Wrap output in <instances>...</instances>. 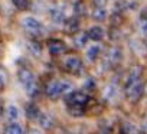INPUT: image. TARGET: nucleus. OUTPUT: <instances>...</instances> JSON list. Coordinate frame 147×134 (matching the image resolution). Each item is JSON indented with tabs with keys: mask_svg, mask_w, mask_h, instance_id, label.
<instances>
[{
	"mask_svg": "<svg viewBox=\"0 0 147 134\" xmlns=\"http://www.w3.org/2000/svg\"><path fill=\"white\" fill-rule=\"evenodd\" d=\"M113 95H114V88H113V87H108V88L105 90V92H104V97L108 100V98H111Z\"/></svg>",
	"mask_w": 147,
	"mask_h": 134,
	"instance_id": "5701e85b",
	"label": "nucleus"
},
{
	"mask_svg": "<svg viewBox=\"0 0 147 134\" xmlns=\"http://www.w3.org/2000/svg\"><path fill=\"white\" fill-rule=\"evenodd\" d=\"M18 117H19L18 108H16L15 105H10V107L7 108V118H9V120H16Z\"/></svg>",
	"mask_w": 147,
	"mask_h": 134,
	"instance_id": "f3484780",
	"label": "nucleus"
},
{
	"mask_svg": "<svg viewBox=\"0 0 147 134\" xmlns=\"http://www.w3.org/2000/svg\"><path fill=\"white\" fill-rule=\"evenodd\" d=\"M3 87H5V77L0 74V90H3Z\"/></svg>",
	"mask_w": 147,
	"mask_h": 134,
	"instance_id": "393cba45",
	"label": "nucleus"
},
{
	"mask_svg": "<svg viewBox=\"0 0 147 134\" xmlns=\"http://www.w3.org/2000/svg\"><path fill=\"white\" fill-rule=\"evenodd\" d=\"M40 124H42V127L43 128H49V127H52V118L48 115V114H45V115H40Z\"/></svg>",
	"mask_w": 147,
	"mask_h": 134,
	"instance_id": "a211bd4d",
	"label": "nucleus"
},
{
	"mask_svg": "<svg viewBox=\"0 0 147 134\" xmlns=\"http://www.w3.org/2000/svg\"><path fill=\"white\" fill-rule=\"evenodd\" d=\"M19 81H20V84L23 85L25 91L29 95H35L36 94L38 85H36V81H35V75L29 69H20L19 71Z\"/></svg>",
	"mask_w": 147,
	"mask_h": 134,
	"instance_id": "f257e3e1",
	"label": "nucleus"
},
{
	"mask_svg": "<svg viewBox=\"0 0 147 134\" xmlns=\"http://www.w3.org/2000/svg\"><path fill=\"white\" fill-rule=\"evenodd\" d=\"M107 2H108V0H95V3L98 5V7H102Z\"/></svg>",
	"mask_w": 147,
	"mask_h": 134,
	"instance_id": "b1692460",
	"label": "nucleus"
},
{
	"mask_svg": "<svg viewBox=\"0 0 147 134\" xmlns=\"http://www.w3.org/2000/svg\"><path fill=\"white\" fill-rule=\"evenodd\" d=\"M65 68H66L69 72H72V74H77V72H80L81 68H82V62H81V59L77 58V56H69V58L65 61Z\"/></svg>",
	"mask_w": 147,
	"mask_h": 134,
	"instance_id": "423d86ee",
	"label": "nucleus"
},
{
	"mask_svg": "<svg viewBox=\"0 0 147 134\" xmlns=\"http://www.w3.org/2000/svg\"><path fill=\"white\" fill-rule=\"evenodd\" d=\"M48 49H49L51 55H61V53H63L66 51V46L61 40H52V42H49Z\"/></svg>",
	"mask_w": 147,
	"mask_h": 134,
	"instance_id": "0eeeda50",
	"label": "nucleus"
},
{
	"mask_svg": "<svg viewBox=\"0 0 147 134\" xmlns=\"http://www.w3.org/2000/svg\"><path fill=\"white\" fill-rule=\"evenodd\" d=\"M22 26L25 30H28L29 33H33V35H39L42 32V25L33 18H25L22 20Z\"/></svg>",
	"mask_w": 147,
	"mask_h": 134,
	"instance_id": "39448f33",
	"label": "nucleus"
},
{
	"mask_svg": "<svg viewBox=\"0 0 147 134\" xmlns=\"http://www.w3.org/2000/svg\"><path fill=\"white\" fill-rule=\"evenodd\" d=\"M121 133L123 134H138V130H137V127H134L133 124H124L123 125V128H121Z\"/></svg>",
	"mask_w": 147,
	"mask_h": 134,
	"instance_id": "2eb2a0df",
	"label": "nucleus"
},
{
	"mask_svg": "<svg viewBox=\"0 0 147 134\" xmlns=\"http://www.w3.org/2000/svg\"><path fill=\"white\" fill-rule=\"evenodd\" d=\"M140 26H141V30H143L144 33H147V13L141 16V19H140Z\"/></svg>",
	"mask_w": 147,
	"mask_h": 134,
	"instance_id": "412c9836",
	"label": "nucleus"
},
{
	"mask_svg": "<svg viewBox=\"0 0 147 134\" xmlns=\"http://www.w3.org/2000/svg\"><path fill=\"white\" fill-rule=\"evenodd\" d=\"M26 115L29 118H38L39 117V108L36 105H28L26 107Z\"/></svg>",
	"mask_w": 147,
	"mask_h": 134,
	"instance_id": "f8f14e48",
	"label": "nucleus"
},
{
	"mask_svg": "<svg viewBox=\"0 0 147 134\" xmlns=\"http://www.w3.org/2000/svg\"><path fill=\"white\" fill-rule=\"evenodd\" d=\"M6 134H23V130H22V127L19 125V124H10V125H7V128H6Z\"/></svg>",
	"mask_w": 147,
	"mask_h": 134,
	"instance_id": "ddd939ff",
	"label": "nucleus"
},
{
	"mask_svg": "<svg viewBox=\"0 0 147 134\" xmlns=\"http://www.w3.org/2000/svg\"><path fill=\"white\" fill-rule=\"evenodd\" d=\"M12 2L19 10H23L28 7V0H12Z\"/></svg>",
	"mask_w": 147,
	"mask_h": 134,
	"instance_id": "6ab92c4d",
	"label": "nucleus"
},
{
	"mask_svg": "<svg viewBox=\"0 0 147 134\" xmlns=\"http://www.w3.org/2000/svg\"><path fill=\"white\" fill-rule=\"evenodd\" d=\"M143 94V84L141 81L136 82H125V97L130 101H137Z\"/></svg>",
	"mask_w": 147,
	"mask_h": 134,
	"instance_id": "7ed1b4c3",
	"label": "nucleus"
},
{
	"mask_svg": "<svg viewBox=\"0 0 147 134\" xmlns=\"http://www.w3.org/2000/svg\"><path fill=\"white\" fill-rule=\"evenodd\" d=\"M66 101H68V105H74V107H82L90 101V97L82 92V91H75V92H71L68 97H66Z\"/></svg>",
	"mask_w": 147,
	"mask_h": 134,
	"instance_id": "20e7f679",
	"label": "nucleus"
},
{
	"mask_svg": "<svg viewBox=\"0 0 147 134\" xmlns=\"http://www.w3.org/2000/svg\"><path fill=\"white\" fill-rule=\"evenodd\" d=\"M98 53H100V46H98V45H94V46H91V48L87 51V58H88L90 61H95L97 56H98Z\"/></svg>",
	"mask_w": 147,
	"mask_h": 134,
	"instance_id": "9b49d317",
	"label": "nucleus"
},
{
	"mask_svg": "<svg viewBox=\"0 0 147 134\" xmlns=\"http://www.w3.org/2000/svg\"><path fill=\"white\" fill-rule=\"evenodd\" d=\"M29 48H30V52H32L35 56H39V55H40V46H39L38 43L30 42V43H29Z\"/></svg>",
	"mask_w": 147,
	"mask_h": 134,
	"instance_id": "aec40b11",
	"label": "nucleus"
},
{
	"mask_svg": "<svg viewBox=\"0 0 147 134\" xmlns=\"http://www.w3.org/2000/svg\"><path fill=\"white\" fill-rule=\"evenodd\" d=\"M65 28H66L68 32H77L78 28H80V23H78L77 19H69V20H66V26Z\"/></svg>",
	"mask_w": 147,
	"mask_h": 134,
	"instance_id": "4468645a",
	"label": "nucleus"
},
{
	"mask_svg": "<svg viewBox=\"0 0 147 134\" xmlns=\"http://www.w3.org/2000/svg\"><path fill=\"white\" fill-rule=\"evenodd\" d=\"M90 36H88V33H80L77 38H75V43H77V46H84L85 43H87V39H88Z\"/></svg>",
	"mask_w": 147,
	"mask_h": 134,
	"instance_id": "dca6fc26",
	"label": "nucleus"
},
{
	"mask_svg": "<svg viewBox=\"0 0 147 134\" xmlns=\"http://www.w3.org/2000/svg\"><path fill=\"white\" fill-rule=\"evenodd\" d=\"M2 114H3V105H2V102H0V117H2Z\"/></svg>",
	"mask_w": 147,
	"mask_h": 134,
	"instance_id": "a878e982",
	"label": "nucleus"
},
{
	"mask_svg": "<svg viewBox=\"0 0 147 134\" xmlns=\"http://www.w3.org/2000/svg\"><path fill=\"white\" fill-rule=\"evenodd\" d=\"M92 18H94L95 20H98V22L104 20V19L107 18V12H105V9H102V7H95L94 12H92Z\"/></svg>",
	"mask_w": 147,
	"mask_h": 134,
	"instance_id": "9d476101",
	"label": "nucleus"
},
{
	"mask_svg": "<svg viewBox=\"0 0 147 134\" xmlns=\"http://www.w3.org/2000/svg\"><path fill=\"white\" fill-rule=\"evenodd\" d=\"M30 134H40V133H38V131H32Z\"/></svg>",
	"mask_w": 147,
	"mask_h": 134,
	"instance_id": "bb28decb",
	"label": "nucleus"
},
{
	"mask_svg": "<svg viewBox=\"0 0 147 134\" xmlns=\"http://www.w3.org/2000/svg\"><path fill=\"white\" fill-rule=\"evenodd\" d=\"M88 36L92 39V40H101L104 38V30L100 26H92L90 30H88Z\"/></svg>",
	"mask_w": 147,
	"mask_h": 134,
	"instance_id": "6e6552de",
	"label": "nucleus"
},
{
	"mask_svg": "<svg viewBox=\"0 0 147 134\" xmlns=\"http://www.w3.org/2000/svg\"><path fill=\"white\" fill-rule=\"evenodd\" d=\"M71 90V84L66 81H53L48 85L46 92L51 98H58L59 95H62L65 91Z\"/></svg>",
	"mask_w": 147,
	"mask_h": 134,
	"instance_id": "f03ea898",
	"label": "nucleus"
},
{
	"mask_svg": "<svg viewBox=\"0 0 147 134\" xmlns=\"http://www.w3.org/2000/svg\"><path fill=\"white\" fill-rule=\"evenodd\" d=\"M108 59L113 62V63H118L121 61V51L118 48H114L110 51V55H108Z\"/></svg>",
	"mask_w": 147,
	"mask_h": 134,
	"instance_id": "1a4fd4ad",
	"label": "nucleus"
},
{
	"mask_svg": "<svg viewBox=\"0 0 147 134\" xmlns=\"http://www.w3.org/2000/svg\"><path fill=\"white\" fill-rule=\"evenodd\" d=\"M53 20L58 22V23L62 22V20H63V13L59 12V10H55V12H53Z\"/></svg>",
	"mask_w": 147,
	"mask_h": 134,
	"instance_id": "4be33fe9",
	"label": "nucleus"
}]
</instances>
